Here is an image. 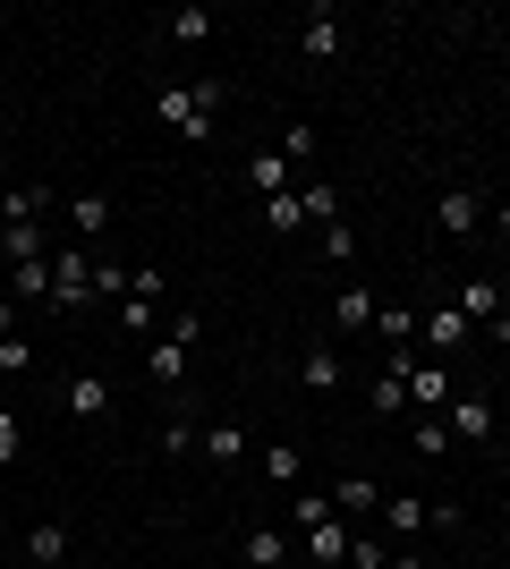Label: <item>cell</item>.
<instances>
[{
  "mask_svg": "<svg viewBox=\"0 0 510 569\" xmlns=\"http://www.w3.org/2000/svg\"><path fill=\"white\" fill-rule=\"evenodd\" d=\"M153 119H162V128H179L188 144H213V111L196 102V86H162V94H153Z\"/></svg>",
  "mask_w": 510,
  "mask_h": 569,
  "instance_id": "cell-1",
  "label": "cell"
},
{
  "mask_svg": "<svg viewBox=\"0 0 510 569\" xmlns=\"http://www.w3.org/2000/svg\"><path fill=\"white\" fill-rule=\"evenodd\" d=\"M468 332H477V323H468L460 307H434V315H417V349L434 357V366H451V357L468 349Z\"/></svg>",
  "mask_w": 510,
  "mask_h": 569,
  "instance_id": "cell-2",
  "label": "cell"
},
{
  "mask_svg": "<svg viewBox=\"0 0 510 569\" xmlns=\"http://www.w3.org/2000/svg\"><path fill=\"white\" fill-rule=\"evenodd\" d=\"M442 408H451V366H434L417 349L409 357V417H442Z\"/></svg>",
  "mask_w": 510,
  "mask_h": 569,
  "instance_id": "cell-3",
  "label": "cell"
},
{
  "mask_svg": "<svg viewBox=\"0 0 510 569\" xmlns=\"http://www.w3.org/2000/svg\"><path fill=\"white\" fill-rule=\"evenodd\" d=\"M94 298V263L77 256V247H60L51 256V307H86Z\"/></svg>",
  "mask_w": 510,
  "mask_h": 569,
  "instance_id": "cell-4",
  "label": "cell"
},
{
  "mask_svg": "<svg viewBox=\"0 0 510 569\" xmlns=\"http://www.w3.org/2000/svg\"><path fill=\"white\" fill-rule=\"evenodd\" d=\"M442 426L460 433V442H493V400H486V391H451Z\"/></svg>",
  "mask_w": 510,
  "mask_h": 569,
  "instance_id": "cell-5",
  "label": "cell"
},
{
  "mask_svg": "<svg viewBox=\"0 0 510 569\" xmlns=\"http://www.w3.org/2000/svg\"><path fill=\"white\" fill-rule=\"evenodd\" d=\"M298 545H307V561H316V569H340V561H349V545H358V527H349V519L332 510V519H323V527H307Z\"/></svg>",
  "mask_w": 510,
  "mask_h": 569,
  "instance_id": "cell-6",
  "label": "cell"
},
{
  "mask_svg": "<svg viewBox=\"0 0 510 569\" xmlns=\"http://www.w3.org/2000/svg\"><path fill=\"white\" fill-rule=\"evenodd\" d=\"M146 375H153V391H170V400H179V391H188V340H153L146 349Z\"/></svg>",
  "mask_w": 510,
  "mask_h": 569,
  "instance_id": "cell-7",
  "label": "cell"
},
{
  "mask_svg": "<svg viewBox=\"0 0 510 569\" xmlns=\"http://www.w3.org/2000/svg\"><path fill=\"white\" fill-rule=\"evenodd\" d=\"M434 221H442L451 238H486V204H477L468 188H442V196H434Z\"/></svg>",
  "mask_w": 510,
  "mask_h": 569,
  "instance_id": "cell-8",
  "label": "cell"
},
{
  "mask_svg": "<svg viewBox=\"0 0 510 569\" xmlns=\"http://www.w3.org/2000/svg\"><path fill=\"white\" fill-rule=\"evenodd\" d=\"M256 476L281 485V493H298V485H307V451H298V442H264V451H256Z\"/></svg>",
  "mask_w": 510,
  "mask_h": 569,
  "instance_id": "cell-9",
  "label": "cell"
},
{
  "mask_svg": "<svg viewBox=\"0 0 510 569\" xmlns=\"http://www.w3.org/2000/svg\"><path fill=\"white\" fill-rule=\"evenodd\" d=\"M374 315H383V307H374V289H366V281L332 289V323H340V332H374Z\"/></svg>",
  "mask_w": 510,
  "mask_h": 569,
  "instance_id": "cell-10",
  "label": "cell"
},
{
  "mask_svg": "<svg viewBox=\"0 0 510 569\" xmlns=\"http://www.w3.org/2000/svg\"><path fill=\"white\" fill-rule=\"evenodd\" d=\"M383 527L400 536V545H417V536H434V501H409V493H391V501H383Z\"/></svg>",
  "mask_w": 510,
  "mask_h": 569,
  "instance_id": "cell-11",
  "label": "cell"
},
{
  "mask_svg": "<svg viewBox=\"0 0 510 569\" xmlns=\"http://www.w3.org/2000/svg\"><path fill=\"white\" fill-rule=\"evenodd\" d=\"M340 43H349V26H340L332 9H316V18L298 26V51H307V60H340Z\"/></svg>",
  "mask_w": 510,
  "mask_h": 569,
  "instance_id": "cell-12",
  "label": "cell"
},
{
  "mask_svg": "<svg viewBox=\"0 0 510 569\" xmlns=\"http://www.w3.org/2000/svg\"><path fill=\"white\" fill-rule=\"evenodd\" d=\"M26 561H34V569H60V561H69V527H60V519H34V527H26Z\"/></svg>",
  "mask_w": 510,
  "mask_h": 569,
  "instance_id": "cell-13",
  "label": "cell"
},
{
  "mask_svg": "<svg viewBox=\"0 0 510 569\" xmlns=\"http://www.w3.org/2000/svg\"><path fill=\"white\" fill-rule=\"evenodd\" d=\"M281 162H290V170L323 162V128H316V119H290V128H281Z\"/></svg>",
  "mask_w": 510,
  "mask_h": 569,
  "instance_id": "cell-14",
  "label": "cell"
},
{
  "mask_svg": "<svg viewBox=\"0 0 510 569\" xmlns=\"http://www.w3.org/2000/svg\"><path fill=\"white\" fill-rule=\"evenodd\" d=\"M332 510H340V519H366V510H383V485H374V476H340Z\"/></svg>",
  "mask_w": 510,
  "mask_h": 569,
  "instance_id": "cell-15",
  "label": "cell"
},
{
  "mask_svg": "<svg viewBox=\"0 0 510 569\" xmlns=\"http://www.w3.org/2000/svg\"><path fill=\"white\" fill-rule=\"evenodd\" d=\"M451 307H460L468 323H493V315H502L510 298H502V281H460V298H451Z\"/></svg>",
  "mask_w": 510,
  "mask_h": 569,
  "instance_id": "cell-16",
  "label": "cell"
},
{
  "mask_svg": "<svg viewBox=\"0 0 510 569\" xmlns=\"http://www.w3.org/2000/svg\"><path fill=\"white\" fill-rule=\"evenodd\" d=\"M43 256V221H0V263H34Z\"/></svg>",
  "mask_w": 510,
  "mask_h": 569,
  "instance_id": "cell-17",
  "label": "cell"
},
{
  "mask_svg": "<svg viewBox=\"0 0 510 569\" xmlns=\"http://www.w3.org/2000/svg\"><path fill=\"white\" fill-rule=\"evenodd\" d=\"M162 34H170V43H213V34H221V26H213V9H170V18H162Z\"/></svg>",
  "mask_w": 510,
  "mask_h": 569,
  "instance_id": "cell-18",
  "label": "cell"
},
{
  "mask_svg": "<svg viewBox=\"0 0 510 569\" xmlns=\"http://www.w3.org/2000/svg\"><path fill=\"white\" fill-rule=\"evenodd\" d=\"M247 188H256V196H290V188H298V170L281 162V153H256V162H247Z\"/></svg>",
  "mask_w": 510,
  "mask_h": 569,
  "instance_id": "cell-19",
  "label": "cell"
},
{
  "mask_svg": "<svg viewBox=\"0 0 510 569\" xmlns=\"http://www.w3.org/2000/svg\"><path fill=\"white\" fill-rule=\"evenodd\" d=\"M102 408H111V382H102V375H77L69 382V417H77V426H94Z\"/></svg>",
  "mask_w": 510,
  "mask_h": 569,
  "instance_id": "cell-20",
  "label": "cell"
},
{
  "mask_svg": "<svg viewBox=\"0 0 510 569\" xmlns=\"http://www.w3.org/2000/svg\"><path fill=\"white\" fill-rule=\"evenodd\" d=\"M153 442H162V459H188L196 442H204V426H196L188 408H170V417H162V433H153Z\"/></svg>",
  "mask_w": 510,
  "mask_h": 569,
  "instance_id": "cell-21",
  "label": "cell"
},
{
  "mask_svg": "<svg viewBox=\"0 0 510 569\" xmlns=\"http://www.w3.org/2000/svg\"><path fill=\"white\" fill-rule=\"evenodd\" d=\"M196 451L213 459V468H239V459H247V426H204V442H196Z\"/></svg>",
  "mask_w": 510,
  "mask_h": 569,
  "instance_id": "cell-22",
  "label": "cell"
},
{
  "mask_svg": "<svg viewBox=\"0 0 510 569\" xmlns=\"http://www.w3.org/2000/svg\"><path fill=\"white\" fill-rule=\"evenodd\" d=\"M290 561V527H256L247 536V569H281Z\"/></svg>",
  "mask_w": 510,
  "mask_h": 569,
  "instance_id": "cell-23",
  "label": "cell"
},
{
  "mask_svg": "<svg viewBox=\"0 0 510 569\" xmlns=\"http://www.w3.org/2000/svg\"><path fill=\"white\" fill-rule=\"evenodd\" d=\"M374 340H383L391 357H400V349H417V315H409V307H383V315H374Z\"/></svg>",
  "mask_w": 510,
  "mask_h": 569,
  "instance_id": "cell-24",
  "label": "cell"
},
{
  "mask_svg": "<svg viewBox=\"0 0 510 569\" xmlns=\"http://www.w3.org/2000/svg\"><path fill=\"white\" fill-rule=\"evenodd\" d=\"M69 221H77L86 238H102V230H111V196H94V188H86V196H69Z\"/></svg>",
  "mask_w": 510,
  "mask_h": 569,
  "instance_id": "cell-25",
  "label": "cell"
},
{
  "mask_svg": "<svg viewBox=\"0 0 510 569\" xmlns=\"http://www.w3.org/2000/svg\"><path fill=\"white\" fill-rule=\"evenodd\" d=\"M9 298H51V256H34V263H9Z\"/></svg>",
  "mask_w": 510,
  "mask_h": 569,
  "instance_id": "cell-26",
  "label": "cell"
},
{
  "mask_svg": "<svg viewBox=\"0 0 510 569\" xmlns=\"http://www.w3.org/2000/svg\"><path fill=\"white\" fill-rule=\"evenodd\" d=\"M298 204H307V221H340V188L332 179H298Z\"/></svg>",
  "mask_w": 510,
  "mask_h": 569,
  "instance_id": "cell-27",
  "label": "cell"
},
{
  "mask_svg": "<svg viewBox=\"0 0 510 569\" xmlns=\"http://www.w3.org/2000/svg\"><path fill=\"white\" fill-rule=\"evenodd\" d=\"M43 213H51L43 188H9V196H0V221H43Z\"/></svg>",
  "mask_w": 510,
  "mask_h": 569,
  "instance_id": "cell-28",
  "label": "cell"
},
{
  "mask_svg": "<svg viewBox=\"0 0 510 569\" xmlns=\"http://www.w3.org/2000/svg\"><path fill=\"white\" fill-rule=\"evenodd\" d=\"M409 442H417V459H442L451 451V426L442 417H409Z\"/></svg>",
  "mask_w": 510,
  "mask_h": 569,
  "instance_id": "cell-29",
  "label": "cell"
},
{
  "mask_svg": "<svg viewBox=\"0 0 510 569\" xmlns=\"http://www.w3.org/2000/svg\"><path fill=\"white\" fill-rule=\"evenodd\" d=\"M298 382H307V391H340V357H332V349H307Z\"/></svg>",
  "mask_w": 510,
  "mask_h": 569,
  "instance_id": "cell-30",
  "label": "cell"
},
{
  "mask_svg": "<svg viewBox=\"0 0 510 569\" xmlns=\"http://www.w3.org/2000/svg\"><path fill=\"white\" fill-rule=\"evenodd\" d=\"M332 519V493H290V527L307 536V527H323Z\"/></svg>",
  "mask_w": 510,
  "mask_h": 569,
  "instance_id": "cell-31",
  "label": "cell"
},
{
  "mask_svg": "<svg viewBox=\"0 0 510 569\" xmlns=\"http://www.w3.org/2000/svg\"><path fill=\"white\" fill-rule=\"evenodd\" d=\"M307 221V204H298V188L290 196H264V230H298Z\"/></svg>",
  "mask_w": 510,
  "mask_h": 569,
  "instance_id": "cell-32",
  "label": "cell"
},
{
  "mask_svg": "<svg viewBox=\"0 0 510 569\" xmlns=\"http://www.w3.org/2000/svg\"><path fill=\"white\" fill-rule=\"evenodd\" d=\"M162 263H137V272H128V298H146V307H162Z\"/></svg>",
  "mask_w": 510,
  "mask_h": 569,
  "instance_id": "cell-33",
  "label": "cell"
},
{
  "mask_svg": "<svg viewBox=\"0 0 510 569\" xmlns=\"http://www.w3.org/2000/svg\"><path fill=\"white\" fill-rule=\"evenodd\" d=\"M34 366V349H26V332H0V375H26Z\"/></svg>",
  "mask_w": 510,
  "mask_h": 569,
  "instance_id": "cell-34",
  "label": "cell"
},
{
  "mask_svg": "<svg viewBox=\"0 0 510 569\" xmlns=\"http://www.w3.org/2000/svg\"><path fill=\"white\" fill-rule=\"evenodd\" d=\"M18 451H26V426L9 417V408H0V468H18Z\"/></svg>",
  "mask_w": 510,
  "mask_h": 569,
  "instance_id": "cell-35",
  "label": "cell"
},
{
  "mask_svg": "<svg viewBox=\"0 0 510 569\" xmlns=\"http://www.w3.org/2000/svg\"><path fill=\"white\" fill-rule=\"evenodd\" d=\"M323 256H332V263H349V256H358V230H340V221H323Z\"/></svg>",
  "mask_w": 510,
  "mask_h": 569,
  "instance_id": "cell-36",
  "label": "cell"
},
{
  "mask_svg": "<svg viewBox=\"0 0 510 569\" xmlns=\"http://www.w3.org/2000/svg\"><path fill=\"white\" fill-rule=\"evenodd\" d=\"M120 323H128V332H153V323H162V307H146V298H120Z\"/></svg>",
  "mask_w": 510,
  "mask_h": 569,
  "instance_id": "cell-37",
  "label": "cell"
},
{
  "mask_svg": "<svg viewBox=\"0 0 510 569\" xmlns=\"http://www.w3.org/2000/svg\"><path fill=\"white\" fill-rule=\"evenodd\" d=\"M94 298H128V272H120V263H94Z\"/></svg>",
  "mask_w": 510,
  "mask_h": 569,
  "instance_id": "cell-38",
  "label": "cell"
},
{
  "mask_svg": "<svg viewBox=\"0 0 510 569\" xmlns=\"http://www.w3.org/2000/svg\"><path fill=\"white\" fill-rule=\"evenodd\" d=\"M162 332H170V340H188V349H196V340H204V315H196V307H188V315H170Z\"/></svg>",
  "mask_w": 510,
  "mask_h": 569,
  "instance_id": "cell-39",
  "label": "cell"
},
{
  "mask_svg": "<svg viewBox=\"0 0 510 569\" xmlns=\"http://www.w3.org/2000/svg\"><path fill=\"white\" fill-rule=\"evenodd\" d=\"M349 569H383V545H374V536H358V545H349Z\"/></svg>",
  "mask_w": 510,
  "mask_h": 569,
  "instance_id": "cell-40",
  "label": "cell"
},
{
  "mask_svg": "<svg viewBox=\"0 0 510 569\" xmlns=\"http://www.w3.org/2000/svg\"><path fill=\"white\" fill-rule=\"evenodd\" d=\"M486 340H493V349H510V307H502V315L486 323Z\"/></svg>",
  "mask_w": 510,
  "mask_h": 569,
  "instance_id": "cell-41",
  "label": "cell"
},
{
  "mask_svg": "<svg viewBox=\"0 0 510 569\" xmlns=\"http://www.w3.org/2000/svg\"><path fill=\"white\" fill-rule=\"evenodd\" d=\"M0 332H18V307H9V298H0Z\"/></svg>",
  "mask_w": 510,
  "mask_h": 569,
  "instance_id": "cell-42",
  "label": "cell"
},
{
  "mask_svg": "<svg viewBox=\"0 0 510 569\" xmlns=\"http://www.w3.org/2000/svg\"><path fill=\"white\" fill-rule=\"evenodd\" d=\"M493 230H502V238H510V204H502V213H493Z\"/></svg>",
  "mask_w": 510,
  "mask_h": 569,
  "instance_id": "cell-43",
  "label": "cell"
},
{
  "mask_svg": "<svg viewBox=\"0 0 510 569\" xmlns=\"http://www.w3.org/2000/svg\"><path fill=\"white\" fill-rule=\"evenodd\" d=\"M502 204H510V170H502Z\"/></svg>",
  "mask_w": 510,
  "mask_h": 569,
  "instance_id": "cell-44",
  "label": "cell"
},
{
  "mask_svg": "<svg viewBox=\"0 0 510 569\" xmlns=\"http://www.w3.org/2000/svg\"><path fill=\"white\" fill-rule=\"evenodd\" d=\"M502 298H510V263H502Z\"/></svg>",
  "mask_w": 510,
  "mask_h": 569,
  "instance_id": "cell-45",
  "label": "cell"
},
{
  "mask_svg": "<svg viewBox=\"0 0 510 569\" xmlns=\"http://www.w3.org/2000/svg\"><path fill=\"white\" fill-rule=\"evenodd\" d=\"M340 569H349V561H340Z\"/></svg>",
  "mask_w": 510,
  "mask_h": 569,
  "instance_id": "cell-46",
  "label": "cell"
}]
</instances>
